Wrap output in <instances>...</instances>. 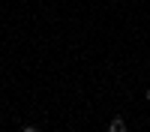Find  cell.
Segmentation results:
<instances>
[{
  "label": "cell",
  "mask_w": 150,
  "mask_h": 132,
  "mask_svg": "<svg viewBox=\"0 0 150 132\" xmlns=\"http://www.w3.org/2000/svg\"><path fill=\"white\" fill-rule=\"evenodd\" d=\"M108 132H129L126 129V120H123V117H111L108 120Z\"/></svg>",
  "instance_id": "1"
},
{
  "label": "cell",
  "mask_w": 150,
  "mask_h": 132,
  "mask_svg": "<svg viewBox=\"0 0 150 132\" xmlns=\"http://www.w3.org/2000/svg\"><path fill=\"white\" fill-rule=\"evenodd\" d=\"M21 132H42V129H39V126H24Z\"/></svg>",
  "instance_id": "2"
},
{
  "label": "cell",
  "mask_w": 150,
  "mask_h": 132,
  "mask_svg": "<svg viewBox=\"0 0 150 132\" xmlns=\"http://www.w3.org/2000/svg\"><path fill=\"white\" fill-rule=\"evenodd\" d=\"M144 99H147V102H150V87H147V90H144Z\"/></svg>",
  "instance_id": "3"
}]
</instances>
